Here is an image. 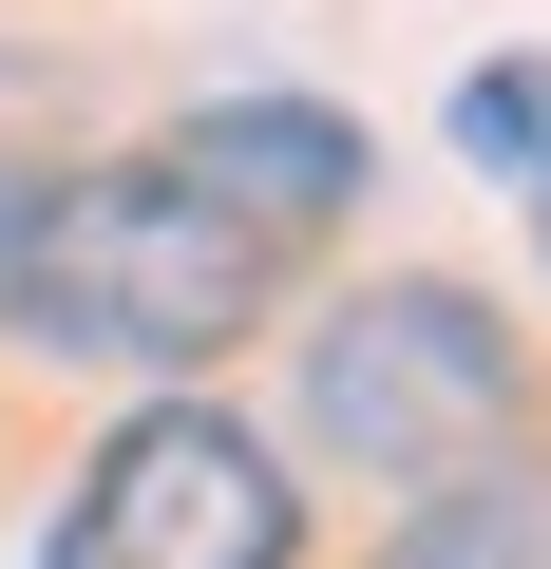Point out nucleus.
<instances>
[{
	"label": "nucleus",
	"mask_w": 551,
	"mask_h": 569,
	"mask_svg": "<svg viewBox=\"0 0 551 569\" xmlns=\"http://www.w3.org/2000/svg\"><path fill=\"white\" fill-rule=\"evenodd\" d=\"M171 171L286 266V247H324L343 209H362V114H324V96H228V114H190L171 133Z\"/></svg>",
	"instance_id": "obj_4"
},
{
	"label": "nucleus",
	"mask_w": 551,
	"mask_h": 569,
	"mask_svg": "<svg viewBox=\"0 0 551 569\" xmlns=\"http://www.w3.org/2000/svg\"><path fill=\"white\" fill-rule=\"evenodd\" d=\"M20 209H39V190H20V77H0V228H20Z\"/></svg>",
	"instance_id": "obj_7"
},
{
	"label": "nucleus",
	"mask_w": 551,
	"mask_h": 569,
	"mask_svg": "<svg viewBox=\"0 0 551 569\" xmlns=\"http://www.w3.org/2000/svg\"><path fill=\"white\" fill-rule=\"evenodd\" d=\"M381 569H551V475L475 456L456 493H419V512H400V550H381Z\"/></svg>",
	"instance_id": "obj_5"
},
{
	"label": "nucleus",
	"mask_w": 551,
	"mask_h": 569,
	"mask_svg": "<svg viewBox=\"0 0 551 569\" xmlns=\"http://www.w3.org/2000/svg\"><path fill=\"white\" fill-rule=\"evenodd\" d=\"M305 437L343 475H400V493H456L494 437H513V342L475 284H362V305H324L305 342Z\"/></svg>",
	"instance_id": "obj_2"
},
{
	"label": "nucleus",
	"mask_w": 551,
	"mask_h": 569,
	"mask_svg": "<svg viewBox=\"0 0 551 569\" xmlns=\"http://www.w3.org/2000/svg\"><path fill=\"white\" fill-rule=\"evenodd\" d=\"M39 569H286V475H266V437L152 399L134 437H96Z\"/></svg>",
	"instance_id": "obj_3"
},
{
	"label": "nucleus",
	"mask_w": 551,
	"mask_h": 569,
	"mask_svg": "<svg viewBox=\"0 0 551 569\" xmlns=\"http://www.w3.org/2000/svg\"><path fill=\"white\" fill-rule=\"evenodd\" d=\"M456 152L551 209V58H475V77H456Z\"/></svg>",
	"instance_id": "obj_6"
},
{
	"label": "nucleus",
	"mask_w": 551,
	"mask_h": 569,
	"mask_svg": "<svg viewBox=\"0 0 551 569\" xmlns=\"http://www.w3.org/2000/svg\"><path fill=\"white\" fill-rule=\"evenodd\" d=\"M266 266L171 152H115V171H58L20 228H0V323L39 361H228L266 323Z\"/></svg>",
	"instance_id": "obj_1"
}]
</instances>
